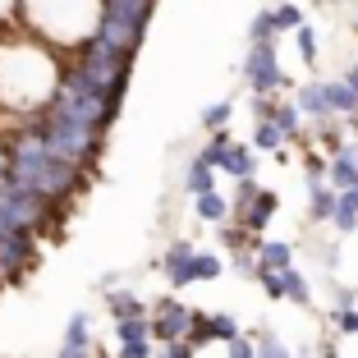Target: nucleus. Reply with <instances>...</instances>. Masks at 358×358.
I'll return each instance as SVG.
<instances>
[{
	"instance_id": "nucleus-12",
	"label": "nucleus",
	"mask_w": 358,
	"mask_h": 358,
	"mask_svg": "<svg viewBox=\"0 0 358 358\" xmlns=\"http://www.w3.org/2000/svg\"><path fill=\"white\" fill-rule=\"evenodd\" d=\"M225 115H230V106L221 101V106H211L207 115H202V124H211V129H221V124H225Z\"/></svg>"
},
{
	"instance_id": "nucleus-14",
	"label": "nucleus",
	"mask_w": 358,
	"mask_h": 358,
	"mask_svg": "<svg viewBox=\"0 0 358 358\" xmlns=\"http://www.w3.org/2000/svg\"><path fill=\"white\" fill-rule=\"evenodd\" d=\"M230 358H257L248 340H230Z\"/></svg>"
},
{
	"instance_id": "nucleus-17",
	"label": "nucleus",
	"mask_w": 358,
	"mask_h": 358,
	"mask_svg": "<svg viewBox=\"0 0 358 358\" xmlns=\"http://www.w3.org/2000/svg\"><path fill=\"white\" fill-rule=\"evenodd\" d=\"M349 92L358 96V69H349Z\"/></svg>"
},
{
	"instance_id": "nucleus-15",
	"label": "nucleus",
	"mask_w": 358,
	"mask_h": 358,
	"mask_svg": "<svg viewBox=\"0 0 358 358\" xmlns=\"http://www.w3.org/2000/svg\"><path fill=\"white\" fill-rule=\"evenodd\" d=\"M161 358H193V349H189V345H179V340H175V345H166V354H161Z\"/></svg>"
},
{
	"instance_id": "nucleus-16",
	"label": "nucleus",
	"mask_w": 358,
	"mask_h": 358,
	"mask_svg": "<svg viewBox=\"0 0 358 358\" xmlns=\"http://www.w3.org/2000/svg\"><path fill=\"white\" fill-rule=\"evenodd\" d=\"M340 327H345V331H358V313H349V308H345V313H340Z\"/></svg>"
},
{
	"instance_id": "nucleus-4",
	"label": "nucleus",
	"mask_w": 358,
	"mask_h": 358,
	"mask_svg": "<svg viewBox=\"0 0 358 358\" xmlns=\"http://www.w3.org/2000/svg\"><path fill=\"white\" fill-rule=\"evenodd\" d=\"M262 271H289V243H266L262 248Z\"/></svg>"
},
{
	"instance_id": "nucleus-1",
	"label": "nucleus",
	"mask_w": 358,
	"mask_h": 358,
	"mask_svg": "<svg viewBox=\"0 0 358 358\" xmlns=\"http://www.w3.org/2000/svg\"><path fill=\"white\" fill-rule=\"evenodd\" d=\"M243 74H248V83H253L257 92H271V87H280V83H285L280 64H275V51H271L266 42H257V46H253V55H248V64H243Z\"/></svg>"
},
{
	"instance_id": "nucleus-9",
	"label": "nucleus",
	"mask_w": 358,
	"mask_h": 358,
	"mask_svg": "<svg viewBox=\"0 0 358 358\" xmlns=\"http://www.w3.org/2000/svg\"><path fill=\"white\" fill-rule=\"evenodd\" d=\"M299 51H303V60H313V55H317V32L313 28H299Z\"/></svg>"
},
{
	"instance_id": "nucleus-11",
	"label": "nucleus",
	"mask_w": 358,
	"mask_h": 358,
	"mask_svg": "<svg viewBox=\"0 0 358 358\" xmlns=\"http://www.w3.org/2000/svg\"><path fill=\"white\" fill-rule=\"evenodd\" d=\"M257 358H289V349H285L280 340H262V349H257Z\"/></svg>"
},
{
	"instance_id": "nucleus-3",
	"label": "nucleus",
	"mask_w": 358,
	"mask_h": 358,
	"mask_svg": "<svg viewBox=\"0 0 358 358\" xmlns=\"http://www.w3.org/2000/svg\"><path fill=\"white\" fill-rule=\"evenodd\" d=\"M345 230H354V221H358V189H349V193H340L336 198V211H331Z\"/></svg>"
},
{
	"instance_id": "nucleus-8",
	"label": "nucleus",
	"mask_w": 358,
	"mask_h": 358,
	"mask_svg": "<svg viewBox=\"0 0 358 358\" xmlns=\"http://www.w3.org/2000/svg\"><path fill=\"white\" fill-rule=\"evenodd\" d=\"M280 143H285V134L275 124H262V129H257V148H280Z\"/></svg>"
},
{
	"instance_id": "nucleus-2",
	"label": "nucleus",
	"mask_w": 358,
	"mask_h": 358,
	"mask_svg": "<svg viewBox=\"0 0 358 358\" xmlns=\"http://www.w3.org/2000/svg\"><path fill=\"white\" fill-rule=\"evenodd\" d=\"M216 166L230 170V175H239V179H253L257 161H253V152H248V148H221V161H216Z\"/></svg>"
},
{
	"instance_id": "nucleus-5",
	"label": "nucleus",
	"mask_w": 358,
	"mask_h": 358,
	"mask_svg": "<svg viewBox=\"0 0 358 358\" xmlns=\"http://www.w3.org/2000/svg\"><path fill=\"white\" fill-rule=\"evenodd\" d=\"M299 106H303L308 115H331L327 110V87H303V92H299Z\"/></svg>"
},
{
	"instance_id": "nucleus-10",
	"label": "nucleus",
	"mask_w": 358,
	"mask_h": 358,
	"mask_svg": "<svg viewBox=\"0 0 358 358\" xmlns=\"http://www.w3.org/2000/svg\"><path fill=\"white\" fill-rule=\"evenodd\" d=\"M331 211H336V193H317V202H313V216H331Z\"/></svg>"
},
{
	"instance_id": "nucleus-7",
	"label": "nucleus",
	"mask_w": 358,
	"mask_h": 358,
	"mask_svg": "<svg viewBox=\"0 0 358 358\" xmlns=\"http://www.w3.org/2000/svg\"><path fill=\"white\" fill-rule=\"evenodd\" d=\"M198 211L207 216V221H221V216H225V198H216V193H202V198H198Z\"/></svg>"
},
{
	"instance_id": "nucleus-13",
	"label": "nucleus",
	"mask_w": 358,
	"mask_h": 358,
	"mask_svg": "<svg viewBox=\"0 0 358 358\" xmlns=\"http://www.w3.org/2000/svg\"><path fill=\"white\" fill-rule=\"evenodd\" d=\"M120 358H148V345H143V340H124Z\"/></svg>"
},
{
	"instance_id": "nucleus-6",
	"label": "nucleus",
	"mask_w": 358,
	"mask_h": 358,
	"mask_svg": "<svg viewBox=\"0 0 358 358\" xmlns=\"http://www.w3.org/2000/svg\"><path fill=\"white\" fill-rule=\"evenodd\" d=\"M271 28H303V14L294 10V5H280V10H271Z\"/></svg>"
}]
</instances>
